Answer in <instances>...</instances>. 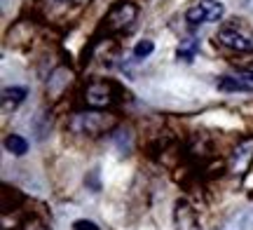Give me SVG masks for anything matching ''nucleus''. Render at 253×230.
I'll return each mask as SVG.
<instances>
[{"instance_id": "obj_1", "label": "nucleus", "mask_w": 253, "mask_h": 230, "mask_svg": "<svg viewBox=\"0 0 253 230\" xmlns=\"http://www.w3.org/2000/svg\"><path fill=\"white\" fill-rule=\"evenodd\" d=\"M218 40L230 49H237V52H253V33L244 24H239L237 19L225 24V26H220Z\"/></svg>"}, {"instance_id": "obj_2", "label": "nucleus", "mask_w": 253, "mask_h": 230, "mask_svg": "<svg viewBox=\"0 0 253 230\" xmlns=\"http://www.w3.org/2000/svg\"><path fill=\"white\" fill-rule=\"evenodd\" d=\"M223 14H225L223 2H218V0H199L197 5H192L185 12V19L190 24H216V21L223 19Z\"/></svg>"}, {"instance_id": "obj_3", "label": "nucleus", "mask_w": 253, "mask_h": 230, "mask_svg": "<svg viewBox=\"0 0 253 230\" xmlns=\"http://www.w3.org/2000/svg\"><path fill=\"white\" fill-rule=\"evenodd\" d=\"M113 127V120L101 115V113H78L73 115L71 120V129L78 132V134H89V137H96L103 129Z\"/></svg>"}, {"instance_id": "obj_4", "label": "nucleus", "mask_w": 253, "mask_h": 230, "mask_svg": "<svg viewBox=\"0 0 253 230\" xmlns=\"http://www.w3.org/2000/svg\"><path fill=\"white\" fill-rule=\"evenodd\" d=\"M84 101L89 103L91 108H106L110 103L115 101V87L106 80H96L87 87L84 92Z\"/></svg>"}, {"instance_id": "obj_5", "label": "nucleus", "mask_w": 253, "mask_h": 230, "mask_svg": "<svg viewBox=\"0 0 253 230\" xmlns=\"http://www.w3.org/2000/svg\"><path fill=\"white\" fill-rule=\"evenodd\" d=\"M136 14H138V7L134 2H118L108 14V28L110 31H122L134 21Z\"/></svg>"}, {"instance_id": "obj_6", "label": "nucleus", "mask_w": 253, "mask_h": 230, "mask_svg": "<svg viewBox=\"0 0 253 230\" xmlns=\"http://www.w3.org/2000/svg\"><path fill=\"white\" fill-rule=\"evenodd\" d=\"M173 223H176V230H199L197 214H195V209H192L185 200H178V202H176Z\"/></svg>"}, {"instance_id": "obj_7", "label": "nucleus", "mask_w": 253, "mask_h": 230, "mask_svg": "<svg viewBox=\"0 0 253 230\" xmlns=\"http://www.w3.org/2000/svg\"><path fill=\"white\" fill-rule=\"evenodd\" d=\"M251 162H253V138H249V141L237 146L235 155H232V172H235V174H242V172L249 169Z\"/></svg>"}, {"instance_id": "obj_8", "label": "nucleus", "mask_w": 253, "mask_h": 230, "mask_svg": "<svg viewBox=\"0 0 253 230\" xmlns=\"http://www.w3.org/2000/svg\"><path fill=\"white\" fill-rule=\"evenodd\" d=\"M24 99H26V90H24V87H7V90L2 92V108H5V111L17 108Z\"/></svg>"}, {"instance_id": "obj_9", "label": "nucleus", "mask_w": 253, "mask_h": 230, "mask_svg": "<svg viewBox=\"0 0 253 230\" xmlns=\"http://www.w3.org/2000/svg\"><path fill=\"white\" fill-rule=\"evenodd\" d=\"M5 148H7L12 155H26V150H28V141L24 137H19V134H9L7 138H5Z\"/></svg>"}, {"instance_id": "obj_10", "label": "nucleus", "mask_w": 253, "mask_h": 230, "mask_svg": "<svg viewBox=\"0 0 253 230\" xmlns=\"http://www.w3.org/2000/svg\"><path fill=\"white\" fill-rule=\"evenodd\" d=\"M199 49V43L195 40V38H188V40H183L181 47H178V52H176V56L178 59H183V61H192L195 59V54H197Z\"/></svg>"}, {"instance_id": "obj_11", "label": "nucleus", "mask_w": 253, "mask_h": 230, "mask_svg": "<svg viewBox=\"0 0 253 230\" xmlns=\"http://www.w3.org/2000/svg\"><path fill=\"white\" fill-rule=\"evenodd\" d=\"M153 49H155L153 40H141V43L134 47V56H136V59H145V56L153 54Z\"/></svg>"}, {"instance_id": "obj_12", "label": "nucleus", "mask_w": 253, "mask_h": 230, "mask_svg": "<svg viewBox=\"0 0 253 230\" xmlns=\"http://www.w3.org/2000/svg\"><path fill=\"white\" fill-rule=\"evenodd\" d=\"M21 230H49V228H47V223L40 221L38 216H31V219H26V221H24Z\"/></svg>"}, {"instance_id": "obj_13", "label": "nucleus", "mask_w": 253, "mask_h": 230, "mask_svg": "<svg viewBox=\"0 0 253 230\" xmlns=\"http://www.w3.org/2000/svg\"><path fill=\"white\" fill-rule=\"evenodd\" d=\"M73 230H99V226L94 221H87V219H80V221L73 223Z\"/></svg>"}, {"instance_id": "obj_14", "label": "nucleus", "mask_w": 253, "mask_h": 230, "mask_svg": "<svg viewBox=\"0 0 253 230\" xmlns=\"http://www.w3.org/2000/svg\"><path fill=\"white\" fill-rule=\"evenodd\" d=\"M68 2H82V0H68Z\"/></svg>"}]
</instances>
